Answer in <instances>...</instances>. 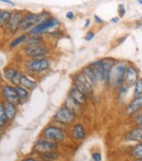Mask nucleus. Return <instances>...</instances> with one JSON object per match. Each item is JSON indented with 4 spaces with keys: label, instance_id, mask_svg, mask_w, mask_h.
I'll return each instance as SVG.
<instances>
[{
    "label": "nucleus",
    "instance_id": "obj_16",
    "mask_svg": "<svg viewBox=\"0 0 142 161\" xmlns=\"http://www.w3.org/2000/svg\"><path fill=\"white\" fill-rule=\"evenodd\" d=\"M92 71L94 72L98 82H101L103 80V64H102V60H98L92 64H89Z\"/></svg>",
    "mask_w": 142,
    "mask_h": 161
},
{
    "label": "nucleus",
    "instance_id": "obj_31",
    "mask_svg": "<svg viewBox=\"0 0 142 161\" xmlns=\"http://www.w3.org/2000/svg\"><path fill=\"white\" fill-rule=\"evenodd\" d=\"M134 95L137 97L139 95H142V79H138L134 85Z\"/></svg>",
    "mask_w": 142,
    "mask_h": 161
},
{
    "label": "nucleus",
    "instance_id": "obj_7",
    "mask_svg": "<svg viewBox=\"0 0 142 161\" xmlns=\"http://www.w3.org/2000/svg\"><path fill=\"white\" fill-rule=\"evenodd\" d=\"M57 148H58L57 143L48 139H38L33 145V151L39 153L55 151Z\"/></svg>",
    "mask_w": 142,
    "mask_h": 161
},
{
    "label": "nucleus",
    "instance_id": "obj_20",
    "mask_svg": "<svg viewBox=\"0 0 142 161\" xmlns=\"http://www.w3.org/2000/svg\"><path fill=\"white\" fill-rule=\"evenodd\" d=\"M20 86H23L26 89H29V90H32V89H34L37 86V85H36V83L34 82V80H31V79H30L26 75H22Z\"/></svg>",
    "mask_w": 142,
    "mask_h": 161
},
{
    "label": "nucleus",
    "instance_id": "obj_41",
    "mask_svg": "<svg viewBox=\"0 0 142 161\" xmlns=\"http://www.w3.org/2000/svg\"><path fill=\"white\" fill-rule=\"evenodd\" d=\"M126 38H127V35H125V36L121 37V38L118 40V44H122V42H123L124 40H126Z\"/></svg>",
    "mask_w": 142,
    "mask_h": 161
},
{
    "label": "nucleus",
    "instance_id": "obj_14",
    "mask_svg": "<svg viewBox=\"0 0 142 161\" xmlns=\"http://www.w3.org/2000/svg\"><path fill=\"white\" fill-rule=\"evenodd\" d=\"M114 63H115V61L113 59H110V58L102 60V64H103V82L105 84L110 83V73H111L112 67L115 64Z\"/></svg>",
    "mask_w": 142,
    "mask_h": 161
},
{
    "label": "nucleus",
    "instance_id": "obj_6",
    "mask_svg": "<svg viewBox=\"0 0 142 161\" xmlns=\"http://www.w3.org/2000/svg\"><path fill=\"white\" fill-rule=\"evenodd\" d=\"M49 67V63L46 59H32L26 63V68L31 72H42Z\"/></svg>",
    "mask_w": 142,
    "mask_h": 161
},
{
    "label": "nucleus",
    "instance_id": "obj_1",
    "mask_svg": "<svg viewBox=\"0 0 142 161\" xmlns=\"http://www.w3.org/2000/svg\"><path fill=\"white\" fill-rule=\"evenodd\" d=\"M127 68L128 66L124 63H118L117 64H114L110 73V83L113 85V86L117 87L122 86L125 80Z\"/></svg>",
    "mask_w": 142,
    "mask_h": 161
},
{
    "label": "nucleus",
    "instance_id": "obj_18",
    "mask_svg": "<svg viewBox=\"0 0 142 161\" xmlns=\"http://www.w3.org/2000/svg\"><path fill=\"white\" fill-rule=\"evenodd\" d=\"M125 139L129 140V141H136V142L142 143V128L138 127V128L129 132L126 135Z\"/></svg>",
    "mask_w": 142,
    "mask_h": 161
},
{
    "label": "nucleus",
    "instance_id": "obj_8",
    "mask_svg": "<svg viewBox=\"0 0 142 161\" xmlns=\"http://www.w3.org/2000/svg\"><path fill=\"white\" fill-rule=\"evenodd\" d=\"M38 24H39V14H28L22 18L20 25H19V30L23 31H26L29 30L30 31Z\"/></svg>",
    "mask_w": 142,
    "mask_h": 161
},
{
    "label": "nucleus",
    "instance_id": "obj_9",
    "mask_svg": "<svg viewBox=\"0 0 142 161\" xmlns=\"http://www.w3.org/2000/svg\"><path fill=\"white\" fill-rule=\"evenodd\" d=\"M1 92L7 103H13L15 105L20 103V100L18 98L15 87H13L12 86H2Z\"/></svg>",
    "mask_w": 142,
    "mask_h": 161
},
{
    "label": "nucleus",
    "instance_id": "obj_32",
    "mask_svg": "<svg viewBox=\"0 0 142 161\" xmlns=\"http://www.w3.org/2000/svg\"><path fill=\"white\" fill-rule=\"evenodd\" d=\"M127 92H128V86H121L119 88V98L125 97Z\"/></svg>",
    "mask_w": 142,
    "mask_h": 161
},
{
    "label": "nucleus",
    "instance_id": "obj_5",
    "mask_svg": "<svg viewBox=\"0 0 142 161\" xmlns=\"http://www.w3.org/2000/svg\"><path fill=\"white\" fill-rule=\"evenodd\" d=\"M43 136L46 139L54 141V142H62L64 139V132L56 126H47L43 131Z\"/></svg>",
    "mask_w": 142,
    "mask_h": 161
},
{
    "label": "nucleus",
    "instance_id": "obj_38",
    "mask_svg": "<svg viewBox=\"0 0 142 161\" xmlns=\"http://www.w3.org/2000/svg\"><path fill=\"white\" fill-rule=\"evenodd\" d=\"M73 17H74V14H73V12H68V13L66 14V18H67V19L72 20V19H73Z\"/></svg>",
    "mask_w": 142,
    "mask_h": 161
},
{
    "label": "nucleus",
    "instance_id": "obj_17",
    "mask_svg": "<svg viewBox=\"0 0 142 161\" xmlns=\"http://www.w3.org/2000/svg\"><path fill=\"white\" fill-rule=\"evenodd\" d=\"M140 109H142V95L135 97V99L129 103V105L127 106L126 112L129 115H133L136 113L137 111H139Z\"/></svg>",
    "mask_w": 142,
    "mask_h": 161
},
{
    "label": "nucleus",
    "instance_id": "obj_3",
    "mask_svg": "<svg viewBox=\"0 0 142 161\" xmlns=\"http://www.w3.org/2000/svg\"><path fill=\"white\" fill-rule=\"evenodd\" d=\"M59 20L55 17H49L48 19L43 21L42 23L38 24L37 26H35L33 29H31L30 31V33L31 35H36L39 33H43L46 31H48L51 29H54L56 27L59 26Z\"/></svg>",
    "mask_w": 142,
    "mask_h": 161
},
{
    "label": "nucleus",
    "instance_id": "obj_23",
    "mask_svg": "<svg viewBox=\"0 0 142 161\" xmlns=\"http://www.w3.org/2000/svg\"><path fill=\"white\" fill-rule=\"evenodd\" d=\"M83 72H84V74L85 75V77L87 78V80H89L90 84H91L92 86H95V85H97V83H98V80H97V78H96V76H95L94 72L92 71V69H91L90 65H88V66H85V67L84 68Z\"/></svg>",
    "mask_w": 142,
    "mask_h": 161
},
{
    "label": "nucleus",
    "instance_id": "obj_13",
    "mask_svg": "<svg viewBox=\"0 0 142 161\" xmlns=\"http://www.w3.org/2000/svg\"><path fill=\"white\" fill-rule=\"evenodd\" d=\"M22 18L23 17H22V15L19 13L14 12L12 14L10 22L7 24V30L10 32H15L17 30H19V25H20V22H21Z\"/></svg>",
    "mask_w": 142,
    "mask_h": 161
},
{
    "label": "nucleus",
    "instance_id": "obj_25",
    "mask_svg": "<svg viewBox=\"0 0 142 161\" xmlns=\"http://www.w3.org/2000/svg\"><path fill=\"white\" fill-rule=\"evenodd\" d=\"M12 14H13L12 13H10L8 11H4V10L0 12V25H1V27L7 25L10 22Z\"/></svg>",
    "mask_w": 142,
    "mask_h": 161
},
{
    "label": "nucleus",
    "instance_id": "obj_24",
    "mask_svg": "<svg viewBox=\"0 0 142 161\" xmlns=\"http://www.w3.org/2000/svg\"><path fill=\"white\" fill-rule=\"evenodd\" d=\"M15 89H16L18 98H19V100H20V103H24V102L28 99V97H29V91H28V89L24 88V87L21 86H16Z\"/></svg>",
    "mask_w": 142,
    "mask_h": 161
},
{
    "label": "nucleus",
    "instance_id": "obj_11",
    "mask_svg": "<svg viewBox=\"0 0 142 161\" xmlns=\"http://www.w3.org/2000/svg\"><path fill=\"white\" fill-rule=\"evenodd\" d=\"M4 76H5L6 80H8L13 85H14L16 86H20L21 78H22V74L20 71H18L14 68H6V69H4Z\"/></svg>",
    "mask_w": 142,
    "mask_h": 161
},
{
    "label": "nucleus",
    "instance_id": "obj_39",
    "mask_svg": "<svg viewBox=\"0 0 142 161\" xmlns=\"http://www.w3.org/2000/svg\"><path fill=\"white\" fill-rule=\"evenodd\" d=\"M119 21V18L118 17H113L112 19H111V22L112 23H117Z\"/></svg>",
    "mask_w": 142,
    "mask_h": 161
},
{
    "label": "nucleus",
    "instance_id": "obj_33",
    "mask_svg": "<svg viewBox=\"0 0 142 161\" xmlns=\"http://www.w3.org/2000/svg\"><path fill=\"white\" fill-rule=\"evenodd\" d=\"M118 13H119V16L120 17H123L125 15V13H126V10H125V7L123 4H120L118 6Z\"/></svg>",
    "mask_w": 142,
    "mask_h": 161
},
{
    "label": "nucleus",
    "instance_id": "obj_42",
    "mask_svg": "<svg viewBox=\"0 0 142 161\" xmlns=\"http://www.w3.org/2000/svg\"><path fill=\"white\" fill-rule=\"evenodd\" d=\"M90 25V19H87L85 21V28H88V26Z\"/></svg>",
    "mask_w": 142,
    "mask_h": 161
},
{
    "label": "nucleus",
    "instance_id": "obj_34",
    "mask_svg": "<svg viewBox=\"0 0 142 161\" xmlns=\"http://www.w3.org/2000/svg\"><path fill=\"white\" fill-rule=\"evenodd\" d=\"M135 122H136V124H137V126H138V127L142 128V113H140V114L136 117V119H135Z\"/></svg>",
    "mask_w": 142,
    "mask_h": 161
},
{
    "label": "nucleus",
    "instance_id": "obj_29",
    "mask_svg": "<svg viewBox=\"0 0 142 161\" xmlns=\"http://www.w3.org/2000/svg\"><path fill=\"white\" fill-rule=\"evenodd\" d=\"M27 39H28V34H22V35L16 37V38L11 43V47H17L18 45H20V44H22V43H24V42H26Z\"/></svg>",
    "mask_w": 142,
    "mask_h": 161
},
{
    "label": "nucleus",
    "instance_id": "obj_35",
    "mask_svg": "<svg viewBox=\"0 0 142 161\" xmlns=\"http://www.w3.org/2000/svg\"><path fill=\"white\" fill-rule=\"evenodd\" d=\"M92 158L94 161H101V154L100 153H94L92 154Z\"/></svg>",
    "mask_w": 142,
    "mask_h": 161
},
{
    "label": "nucleus",
    "instance_id": "obj_21",
    "mask_svg": "<svg viewBox=\"0 0 142 161\" xmlns=\"http://www.w3.org/2000/svg\"><path fill=\"white\" fill-rule=\"evenodd\" d=\"M64 106H66V107L69 108L71 111H73L74 113H76V112H79V111H80L81 104L78 103H77L72 97H71V96H69V97L66 99V101H65Z\"/></svg>",
    "mask_w": 142,
    "mask_h": 161
},
{
    "label": "nucleus",
    "instance_id": "obj_2",
    "mask_svg": "<svg viewBox=\"0 0 142 161\" xmlns=\"http://www.w3.org/2000/svg\"><path fill=\"white\" fill-rule=\"evenodd\" d=\"M75 113L66 106L61 107L54 116V120L62 124H70L75 120Z\"/></svg>",
    "mask_w": 142,
    "mask_h": 161
},
{
    "label": "nucleus",
    "instance_id": "obj_28",
    "mask_svg": "<svg viewBox=\"0 0 142 161\" xmlns=\"http://www.w3.org/2000/svg\"><path fill=\"white\" fill-rule=\"evenodd\" d=\"M58 156H59V154L57 153H55V151H51V152H47V153H42V158L44 160H46V161L56 160L58 158Z\"/></svg>",
    "mask_w": 142,
    "mask_h": 161
},
{
    "label": "nucleus",
    "instance_id": "obj_36",
    "mask_svg": "<svg viewBox=\"0 0 142 161\" xmlns=\"http://www.w3.org/2000/svg\"><path fill=\"white\" fill-rule=\"evenodd\" d=\"M94 37H95V33H94L93 31H88V32L86 33L85 40H86V41H91Z\"/></svg>",
    "mask_w": 142,
    "mask_h": 161
},
{
    "label": "nucleus",
    "instance_id": "obj_26",
    "mask_svg": "<svg viewBox=\"0 0 142 161\" xmlns=\"http://www.w3.org/2000/svg\"><path fill=\"white\" fill-rule=\"evenodd\" d=\"M7 120H8V117L6 115L5 105H4V103H0V126H1V128L4 127Z\"/></svg>",
    "mask_w": 142,
    "mask_h": 161
},
{
    "label": "nucleus",
    "instance_id": "obj_44",
    "mask_svg": "<svg viewBox=\"0 0 142 161\" xmlns=\"http://www.w3.org/2000/svg\"><path fill=\"white\" fill-rule=\"evenodd\" d=\"M136 161H142V159H137Z\"/></svg>",
    "mask_w": 142,
    "mask_h": 161
},
{
    "label": "nucleus",
    "instance_id": "obj_4",
    "mask_svg": "<svg viewBox=\"0 0 142 161\" xmlns=\"http://www.w3.org/2000/svg\"><path fill=\"white\" fill-rule=\"evenodd\" d=\"M74 85L80 89L82 90L86 96L91 95L93 92V88H92V85L90 84V82L87 80V78L85 77V75L84 74V72H79L74 76Z\"/></svg>",
    "mask_w": 142,
    "mask_h": 161
},
{
    "label": "nucleus",
    "instance_id": "obj_37",
    "mask_svg": "<svg viewBox=\"0 0 142 161\" xmlns=\"http://www.w3.org/2000/svg\"><path fill=\"white\" fill-rule=\"evenodd\" d=\"M94 18H95V21L98 23V24H103L104 23V20H102L101 17H99L98 15H94Z\"/></svg>",
    "mask_w": 142,
    "mask_h": 161
},
{
    "label": "nucleus",
    "instance_id": "obj_12",
    "mask_svg": "<svg viewBox=\"0 0 142 161\" xmlns=\"http://www.w3.org/2000/svg\"><path fill=\"white\" fill-rule=\"evenodd\" d=\"M137 80H138V73L136 69L134 66H128L125 75V80H124V83L126 84V86H131L133 85H135Z\"/></svg>",
    "mask_w": 142,
    "mask_h": 161
},
{
    "label": "nucleus",
    "instance_id": "obj_19",
    "mask_svg": "<svg viewBox=\"0 0 142 161\" xmlns=\"http://www.w3.org/2000/svg\"><path fill=\"white\" fill-rule=\"evenodd\" d=\"M71 135L75 139L82 140L85 136V130L82 124H76L73 126L72 130H71Z\"/></svg>",
    "mask_w": 142,
    "mask_h": 161
},
{
    "label": "nucleus",
    "instance_id": "obj_27",
    "mask_svg": "<svg viewBox=\"0 0 142 161\" xmlns=\"http://www.w3.org/2000/svg\"><path fill=\"white\" fill-rule=\"evenodd\" d=\"M43 41V38L41 36H39L38 34L36 35H31L30 38L27 39L26 44L27 46H32V45H40Z\"/></svg>",
    "mask_w": 142,
    "mask_h": 161
},
{
    "label": "nucleus",
    "instance_id": "obj_10",
    "mask_svg": "<svg viewBox=\"0 0 142 161\" xmlns=\"http://www.w3.org/2000/svg\"><path fill=\"white\" fill-rule=\"evenodd\" d=\"M25 53L32 58L36 57H43L47 53V49L45 46L40 45H32V46H27L25 48Z\"/></svg>",
    "mask_w": 142,
    "mask_h": 161
},
{
    "label": "nucleus",
    "instance_id": "obj_40",
    "mask_svg": "<svg viewBox=\"0 0 142 161\" xmlns=\"http://www.w3.org/2000/svg\"><path fill=\"white\" fill-rule=\"evenodd\" d=\"M1 2L8 3V4H11V5H14V2H12L11 0H1Z\"/></svg>",
    "mask_w": 142,
    "mask_h": 161
},
{
    "label": "nucleus",
    "instance_id": "obj_22",
    "mask_svg": "<svg viewBox=\"0 0 142 161\" xmlns=\"http://www.w3.org/2000/svg\"><path fill=\"white\" fill-rule=\"evenodd\" d=\"M4 105H5V111H6L8 119L13 120L16 115V105L10 103H4Z\"/></svg>",
    "mask_w": 142,
    "mask_h": 161
},
{
    "label": "nucleus",
    "instance_id": "obj_15",
    "mask_svg": "<svg viewBox=\"0 0 142 161\" xmlns=\"http://www.w3.org/2000/svg\"><path fill=\"white\" fill-rule=\"evenodd\" d=\"M70 96L80 104H84L86 102V95L82 90H80L75 85H73L70 88Z\"/></svg>",
    "mask_w": 142,
    "mask_h": 161
},
{
    "label": "nucleus",
    "instance_id": "obj_30",
    "mask_svg": "<svg viewBox=\"0 0 142 161\" xmlns=\"http://www.w3.org/2000/svg\"><path fill=\"white\" fill-rule=\"evenodd\" d=\"M132 154L136 159H142V143L137 144L132 151Z\"/></svg>",
    "mask_w": 142,
    "mask_h": 161
},
{
    "label": "nucleus",
    "instance_id": "obj_43",
    "mask_svg": "<svg viewBox=\"0 0 142 161\" xmlns=\"http://www.w3.org/2000/svg\"><path fill=\"white\" fill-rule=\"evenodd\" d=\"M23 161H39V160H36V159H32V158H27V159H24Z\"/></svg>",
    "mask_w": 142,
    "mask_h": 161
}]
</instances>
